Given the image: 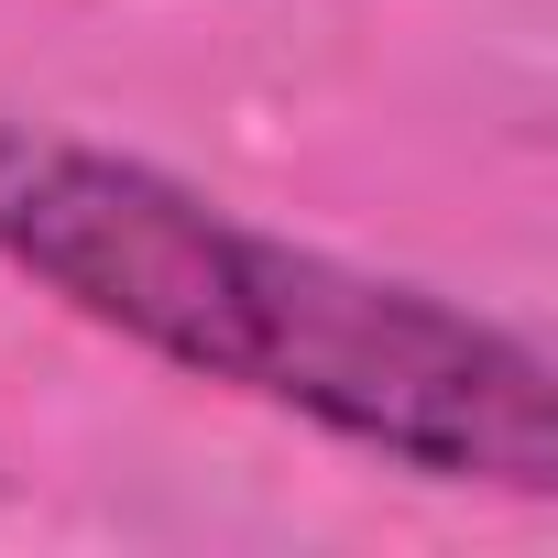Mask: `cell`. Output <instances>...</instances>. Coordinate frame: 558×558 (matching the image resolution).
I'll return each mask as SVG.
<instances>
[{"label": "cell", "mask_w": 558, "mask_h": 558, "mask_svg": "<svg viewBox=\"0 0 558 558\" xmlns=\"http://www.w3.org/2000/svg\"><path fill=\"white\" fill-rule=\"evenodd\" d=\"M0 263L143 362L307 416L416 482L525 504L558 482V373L536 340L438 286L286 241L143 154L0 132Z\"/></svg>", "instance_id": "1"}]
</instances>
